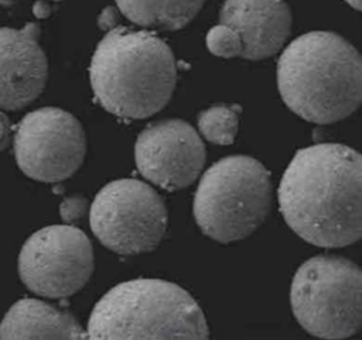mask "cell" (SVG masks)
<instances>
[{"label": "cell", "mask_w": 362, "mask_h": 340, "mask_svg": "<svg viewBox=\"0 0 362 340\" xmlns=\"http://www.w3.org/2000/svg\"><path fill=\"white\" fill-rule=\"evenodd\" d=\"M270 203L272 181L264 165L247 155H229L202 175L194 196V217L205 236L230 243L257 230Z\"/></svg>", "instance_id": "5b68a950"}, {"label": "cell", "mask_w": 362, "mask_h": 340, "mask_svg": "<svg viewBox=\"0 0 362 340\" xmlns=\"http://www.w3.org/2000/svg\"><path fill=\"white\" fill-rule=\"evenodd\" d=\"M277 86L283 102L301 119L315 124L339 121L362 100L359 52L335 32L303 34L279 58Z\"/></svg>", "instance_id": "7a4b0ae2"}, {"label": "cell", "mask_w": 362, "mask_h": 340, "mask_svg": "<svg viewBox=\"0 0 362 340\" xmlns=\"http://www.w3.org/2000/svg\"><path fill=\"white\" fill-rule=\"evenodd\" d=\"M11 137V126L7 116L0 109V151L8 145Z\"/></svg>", "instance_id": "d6986e66"}, {"label": "cell", "mask_w": 362, "mask_h": 340, "mask_svg": "<svg viewBox=\"0 0 362 340\" xmlns=\"http://www.w3.org/2000/svg\"><path fill=\"white\" fill-rule=\"evenodd\" d=\"M49 6H48V3H45V0H40V1H37L35 4H34V7H33V11H34V14L37 16V17H40V18H42V17H47L48 14H49Z\"/></svg>", "instance_id": "ffe728a7"}, {"label": "cell", "mask_w": 362, "mask_h": 340, "mask_svg": "<svg viewBox=\"0 0 362 340\" xmlns=\"http://www.w3.org/2000/svg\"><path fill=\"white\" fill-rule=\"evenodd\" d=\"M349 6H352L354 8H356V10H359L361 8V0H345Z\"/></svg>", "instance_id": "44dd1931"}, {"label": "cell", "mask_w": 362, "mask_h": 340, "mask_svg": "<svg viewBox=\"0 0 362 340\" xmlns=\"http://www.w3.org/2000/svg\"><path fill=\"white\" fill-rule=\"evenodd\" d=\"M89 221L93 234L109 250L134 255L154 250L168 223L163 198L137 179H116L95 196Z\"/></svg>", "instance_id": "52a82bcc"}, {"label": "cell", "mask_w": 362, "mask_h": 340, "mask_svg": "<svg viewBox=\"0 0 362 340\" xmlns=\"http://www.w3.org/2000/svg\"><path fill=\"white\" fill-rule=\"evenodd\" d=\"M240 110L238 104H215L201 111L198 114L201 134L214 144H232L239 128Z\"/></svg>", "instance_id": "9a60e30c"}, {"label": "cell", "mask_w": 362, "mask_h": 340, "mask_svg": "<svg viewBox=\"0 0 362 340\" xmlns=\"http://www.w3.org/2000/svg\"><path fill=\"white\" fill-rule=\"evenodd\" d=\"M117 20H119V13H117V10H116L115 7H112V6H109V7H106V8L100 13L99 20H98V24H99V27H100L102 30L109 31V30H112V28L116 27Z\"/></svg>", "instance_id": "ac0fdd59"}, {"label": "cell", "mask_w": 362, "mask_h": 340, "mask_svg": "<svg viewBox=\"0 0 362 340\" xmlns=\"http://www.w3.org/2000/svg\"><path fill=\"white\" fill-rule=\"evenodd\" d=\"M219 20L238 32L240 56L252 61L280 51L291 28V13L284 0H225Z\"/></svg>", "instance_id": "7c38bea8"}, {"label": "cell", "mask_w": 362, "mask_h": 340, "mask_svg": "<svg viewBox=\"0 0 362 340\" xmlns=\"http://www.w3.org/2000/svg\"><path fill=\"white\" fill-rule=\"evenodd\" d=\"M86 152L85 131L75 116L58 107L37 109L23 117L14 134L20 169L41 182H61L74 175Z\"/></svg>", "instance_id": "9c48e42d"}, {"label": "cell", "mask_w": 362, "mask_h": 340, "mask_svg": "<svg viewBox=\"0 0 362 340\" xmlns=\"http://www.w3.org/2000/svg\"><path fill=\"white\" fill-rule=\"evenodd\" d=\"M93 250L88 236L69 224L47 226L31 234L18 254V274L34 293L62 299L89 281Z\"/></svg>", "instance_id": "ba28073f"}, {"label": "cell", "mask_w": 362, "mask_h": 340, "mask_svg": "<svg viewBox=\"0 0 362 340\" xmlns=\"http://www.w3.org/2000/svg\"><path fill=\"white\" fill-rule=\"evenodd\" d=\"M0 339H88L76 319L38 299L16 302L0 322Z\"/></svg>", "instance_id": "4fadbf2b"}, {"label": "cell", "mask_w": 362, "mask_h": 340, "mask_svg": "<svg viewBox=\"0 0 362 340\" xmlns=\"http://www.w3.org/2000/svg\"><path fill=\"white\" fill-rule=\"evenodd\" d=\"M205 315L181 286L153 278L122 282L95 305L89 339H206Z\"/></svg>", "instance_id": "277c9868"}, {"label": "cell", "mask_w": 362, "mask_h": 340, "mask_svg": "<svg viewBox=\"0 0 362 340\" xmlns=\"http://www.w3.org/2000/svg\"><path fill=\"white\" fill-rule=\"evenodd\" d=\"M40 28L0 27V109L17 110L35 100L48 76L47 56L40 45Z\"/></svg>", "instance_id": "8fae6325"}, {"label": "cell", "mask_w": 362, "mask_h": 340, "mask_svg": "<svg viewBox=\"0 0 362 340\" xmlns=\"http://www.w3.org/2000/svg\"><path fill=\"white\" fill-rule=\"evenodd\" d=\"M206 151L195 128L180 119L147 126L134 144L139 172L165 190L189 186L201 174Z\"/></svg>", "instance_id": "30bf717a"}, {"label": "cell", "mask_w": 362, "mask_h": 340, "mask_svg": "<svg viewBox=\"0 0 362 340\" xmlns=\"http://www.w3.org/2000/svg\"><path fill=\"white\" fill-rule=\"evenodd\" d=\"M86 210H88V200L86 198L79 195L64 199L59 206V214L65 223H72L82 219Z\"/></svg>", "instance_id": "e0dca14e"}, {"label": "cell", "mask_w": 362, "mask_h": 340, "mask_svg": "<svg viewBox=\"0 0 362 340\" xmlns=\"http://www.w3.org/2000/svg\"><path fill=\"white\" fill-rule=\"evenodd\" d=\"M0 3L1 4H8V3H11V0H0Z\"/></svg>", "instance_id": "7402d4cb"}, {"label": "cell", "mask_w": 362, "mask_h": 340, "mask_svg": "<svg viewBox=\"0 0 362 340\" xmlns=\"http://www.w3.org/2000/svg\"><path fill=\"white\" fill-rule=\"evenodd\" d=\"M205 0H116L119 10L134 24L163 31L185 27Z\"/></svg>", "instance_id": "5bb4252c"}, {"label": "cell", "mask_w": 362, "mask_h": 340, "mask_svg": "<svg viewBox=\"0 0 362 340\" xmlns=\"http://www.w3.org/2000/svg\"><path fill=\"white\" fill-rule=\"evenodd\" d=\"M206 47L208 49L222 58L240 56L242 42L238 32L225 24L212 27L206 34Z\"/></svg>", "instance_id": "2e32d148"}, {"label": "cell", "mask_w": 362, "mask_h": 340, "mask_svg": "<svg viewBox=\"0 0 362 340\" xmlns=\"http://www.w3.org/2000/svg\"><path fill=\"white\" fill-rule=\"evenodd\" d=\"M300 326L321 339H346L362 323V274L338 255H315L300 265L290 288Z\"/></svg>", "instance_id": "8992f818"}, {"label": "cell", "mask_w": 362, "mask_h": 340, "mask_svg": "<svg viewBox=\"0 0 362 340\" xmlns=\"http://www.w3.org/2000/svg\"><path fill=\"white\" fill-rule=\"evenodd\" d=\"M361 154L321 142L296 152L279 185V206L288 227L310 244L335 248L362 234Z\"/></svg>", "instance_id": "6da1fadb"}, {"label": "cell", "mask_w": 362, "mask_h": 340, "mask_svg": "<svg viewBox=\"0 0 362 340\" xmlns=\"http://www.w3.org/2000/svg\"><path fill=\"white\" fill-rule=\"evenodd\" d=\"M99 104L122 119H146L171 99L177 69L170 47L150 31L115 27L99 41L89 68Z\"/></svg>", "instance_id": "3957f363"}]
</instances>
